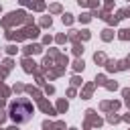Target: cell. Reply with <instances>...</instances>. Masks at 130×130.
I'll return each mask as SVG.
<instances>
[{
  "label": "cell",
  "instance_id": "cell-1",
  "mask_svg": "<svg viewBox=\"0 0 130 130\" xmlns=\"http://www.w3.org/2000/svg\"><path fill=\"white\" fill-rule=\"evenodd\" d=\"M35 116V106L26 98H16L10 104V120L16 124H24Z\"/></svg>",
  "mask_w": 130,
  "mask_h": 130
}]
</instances>
